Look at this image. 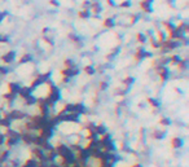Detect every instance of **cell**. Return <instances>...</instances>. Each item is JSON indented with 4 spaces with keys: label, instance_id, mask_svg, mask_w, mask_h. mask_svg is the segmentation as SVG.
<instances>
[{
    "label": "cell",
    "instance_id": "cell-1",
    "mask_svg": "<svg viewBox=\"0 0 189 167\" xmlns=\"http://www.w3.org/2000/svg\"><path fill=\"white\" fill-rule=\"evenodd\" d=\"M53 148H55V150L57 153V157H58L62 162L66 163L67 166H71V165H74V163H78L74 152L71 150V149L69 148V145H66L65 142H57V144L53 145Z\"/></svg>",
    "mask_w": 189,
    "mask_h": 167
},
{
    "label": "cell",
    "instance_id": "cell-2",
    "mask_svg": "<svg viewBox=\"0 0 189 167\" xmlns=\"http://www.w3.org/2000/svg\"><path fill=\"white\" fill-rule=\"evenodd\" d=\"M21 133V142H23L25 145H34L35 142V138H37V133L34 132H30V131H22Z\"/></svg>",
    "mask_w": 189,
    "mask_h": 167
},
{
    "label": "cell",
    "instance_id": "cell-3",
    "mask_svg": "<svg viewBox=\"0 0 189 167\" xmlns=\"http://www.w3.org/2000/svg\"><path fill=\"white\" fill-rule=\"evenodd\" d=\"M30 153H31V158H34L35 161H38V162H47V157H46V152L41 150L40 148L38 147H34L30 149ZM48 163V162H47Z\"/></svg>",
    "mask_w": 189,
    "mask_h": 167
},
{
    "label": "cell",
    "instance_id": "cell-4",
    "mask_svg": "<svg viewBox=\"0 0 189 167\" xmlns=\"http://www.w3.org/2000/svg\"><path fill=\"white\" fill-rule=\"evenodd\" d=\"M7 115H8V118H9L12 122L13 121H22L23 118L27 117L26 113H23L22 110H18V109H12L9 113H7Z\"/></svg>",
    "mask_w": 189,
    "mask_h": 167
},
{
    "label": "cell",
    "instance_id": "cell-5",
    "mask_svg": "<svg viewBox=\"0 0 189 167\" xmlns=\"http://www.w3.org/2000/svg\"><path fill=\"white\" fill-rule=\"evenodd\" d=\"M38 135L40 136L41 139L51 141V139L55 136V130H52V128H43V130L38 131Z\"/></svg>",
    "mask_w": 189,
    "mask_h": 167
},
{
    "label": "cell",
    "instance_id": "cell-6",
    "mask_svg": "<svg viewBox=\"0 0 189 167\" xmlns=\"http://www.w3.org/2000/svg\"><path fill=\"white\" fill-rule=\"evenodd\" d=\"M183 145H184V140L181 138H179V136H175V138L171 139L170 141V147L172 149H175V150H179V149L183 148Z\"/></svg>",
    "mask_w": 189,
    "mask_h": 167
},
{
    "label": "cell",
    "instance_id": "cell-7",
    "mask_svg": "<svg viewBox=\"0 0 189 167\" xmlns=\"http://www.w3.org/2000/svg\"><path fill=\"white\" fill-rule=\"evenodd\" d=\"M157 73H158V75L161 76L162 82H166V80L169 79V76H170V70H169V67L167 66H158L157 67Z\"/></svg>",
    "mask_w": 189,
    "mask_h": 167
},
{
    "label": "cell",
    "instance_id": "cell-8",
    "mask_svg": "<svg viewBox=\"0 0 189 167\" xmlns=\"http://www.w3.org/2000/svg\"><path fill=\"white\" fill-rule=\"evenodd\" d=\"M86 106L83 105L82 102H75V104H73V108H71V113H75V114H79V115H82V114H86Z\"/></svg>",
    "mask_w": 189,
    "mask_h": 167
},
{
    "label": "cell",
    "instance_id": "cell-9",
    "mask_svg": "<svg viewBox=\"0 0 189 167\" xmlns=\"http://www.w3.org/2000/svg\"><path fill=\"white\" fill-rule=\"evenodd\" d=\"M9 157H11V150H8V149H0V167L9 161Z\"/></svg>",
    "mask_w": 189,
    "mask_h": 167
},
{
    "label": "cell",
    "instance_id": "cell-10",
    "mask_svg": "<svg viewBox=\"0 0 189 167\" xmlns=\"http://www.w3.org/2000/svg\"><path fill=\"white\" fill-rule=\"evenodd\" d=\"M0 127L5 128V130H8V128L12 127V121H11L9 118H8L7 113H5V114H3L1 118H0Z\"/></svg>",
    "mask_w": 189,
    "mask_h": 167
},
{
    "label": "cell",
    "instance_id": "cell-11",
    "mask_svg": "<svg viewBox=\"0 0 189 167\" xmlns=\"http://www.w3.org/2000/svg\"><path fill=\"white\" fill-rule=\"evenodd\" d=\"M31 95H32V89L30 87H25V86H23V87H21L20 91H18V96L21 98H23V100L27 98L29 96H31Z\"/></svg>",
    "mask_w": 189,
    "mask_h": 167
},
{
    "label": "cell",
    "instance_id": "cell-12",
    "mask_svg": "<svg viewBox=\"0 0 189 167\" xmlns=\"http://www.w3.org/2000/svg\"><path fill=\"white\" fill-rule=\"evenodd\" d=\"M61 74L65 76V78H73V76H75V75L79 74V70L74 69V67H73V69H67V67H66V69H64L61 71Z\"/></svg>",
    "mask_w": 189,
    "mask_h": 167
},
{
    "label": "cell",
    "instance_id": "cell-13",
    "mask_svg": "<svg viewBox=\"0 0 189 167\" xmlns=\"http://www.w3.org/2000/svg\"><path fill=\"white\" fill-rule=\"evenodd\" d=\"M93 132H95L97 136H103V135H105V133L107 132V130H106V127H105L103 123H98V124H95Z\"/></svg>",
    "mask_w": 189,
    "mask_h": 167
},
{
    "label": "cell",
    "instance_id": "cell-14",
    "mask_svg": "<svg viewBox=\"0 0 189 167\" xmlns=\"http://www.w3.org/2000/svg\"><path fill=\"white\" fill-rule=\"evenodd\" d=\"M150 136L154 140H163L164 138H166V131L164 130H154Z\"/></svg>",
    "mask_w": 189,
    "mask_h": 167
},
{
    "label": "cell",
    "instance_id": "cell-15",
    "mask_svg": "<svg viewBox=\"0 0 189 167\" xmlns=\"http://www.w3.org/2000/svg\"><path fill=\"white\" fill-rule=\"evenodd\" d=\"M20 88H21V86L18 84V83H14V82L8 83V92L12 95H18Z\"/></svg>",
    "mask_w": 189,
    "mask_h": 167
},
{
    "label": "cell",
    "instance_id": "cell-16",
    "mask_svg": "<svg viewBox=\"0 0 189 167\" xmlns=\"http://www.w3.org/2000/svg\"><path fill=\"white\" fill-rule=\"evenodd\" d=\"M21 166L22 167H38V161H35L34 158L30 157L23 163H21Z\"/></svg>",
    "mask_w": 189,
    "mask_h": 167
},
{
    "label": "cell",
    "instance_id": "cell-17",
    "mask_svg": "<svg viewBox=\"0 0 189 167\" xmlns=\"http://www.w3.org/2000/svg\"><path fill=\"white\" fill-rule=\"evenodd\" d=\"M3 62H5V64H11V62H13L14 60V52H8L7 55H4L1 57Z\"/></svg>",
    "mask_w": 189,
    "mask_h": 167
},
{
    "label": "cell",
    "instance_id": "cell-18",
    "mask_svg": "<svg viewBox=\"0 0 189 167\" xmlns=\"http://www.w3.org/2000/svg\"><path fill=\"white\" fill-rule=\"evenodd\" d=\"M135 58L137 60V61H140V60H143V58H145V49L143 48V47H140L139 49H137V52H136V55H135Z\"/></svg>",
    "mask_w": 189,
    "mask_h": 167
},
{
    "label": "cell",
    "instance_id": "cell-19",
    "mask_svg": "<svg viewBox=\"0 0 189 167\" xmlns=\"http://www.w3.org/2000/svg\"><path fill=\"white\" fill-rule=\"evenodd\" d=\"M148 104L152 106V108H154V109H157V108H159L161 106V102L157 100V98H153V97H149L148 98Z\"/></svg>",
    "mask_w": 189,
    "mask_h": 167
},
{
    "label": "cell",
    "instance_id": "cell-20",
    "mask_svg": "<svg viewBox=\"0 0 189 167\" xmlns=\"http://www.w3.org/2000/svg\"><path fill=\"white\" fill-rule=\"evenodd\" d=\"M37 104V97L35 96H29L27 98H25V105L26 106H32V105H35Z\"/></svg>",
    "mask_w": 189,
    "mask_h": 167
},
{
    "label": "cell",
    "instance_id": "cell-21",
    "mask_svg": "<svg viewBox=\"0 0 189 167\" xmlns=\"http://www.w3.org/2000/svg\"><path fill=\"white\" fill-rule=\"evenodd\" d=\"M91 9L93 13H101L103 12V7H101L100 3H93V4H91Z\"/></svg>",
    "mask_w": 189,
    "mask_h": 167
},
{
    "label": "cell",
    "instance_id": "cell-22",
    "mask_svg": "<svg viewBox=\"0 0 189 167\" xmlns=\"http://www.w3.org/2000/svg\"><path fill=\"white\" fill-rule=\"evenodd\" d=\"M158 123H159L161 126H163V127H169L171 124V119L167 118V117H161L159 121H158Z\"/></svg>",
    "mask_w": 189,
    "mask_h": 167
},
{
    "label": "cell",
    "instance_id": "cell-23",
    "mask_svg": "<svg viewBox=\"0 0 189 167\" xmlns=\"http://www.w3.org/2000/svg\"><path fill=\"white\" fill-rule=\"evenodd\" d=\"M141 8H143L144 12H146V13H152L153 12L152 5L149 4V3H146V1H141Z\"/></svg>",
    "mask_w": 189,
    "mask_h": 167
},
{
    "label": "cell",
    "instance_id": "cell-24",
    "mask_svg": "<svg viewBox=\"0 0 189 167\" xmlns=\"http://www.w3.org/2000/svg\"><path fill=\"white\" fill-rule=\"evenodd\" d=\"M32 57H31V55H29V53H26V55H23L22 57L20 58V64H26V62H29V61H31Z\"/></svg>",
    "mask_w": 189,
    "mask_h": 167
},
{
    "label": "cell",
    "instance_id": "cell-25",
    "mask_svg": "<svg viewBox=\"0 0 189 167\" xmlns=\"http://www.w3.org/2000/svg\"><path fill=\"white\" fill-rule=\"evenodd\" d=\"M84 73L87 74V75H93V74L96 73V69L93 66H91V65H88V66L84 67Z\"/></svg>",
    "mask_w": 189,
    "mask_h": 167
},
{
    "label": "cell",
    "instance_id": "cell-26",
    "mask_svg": "<svg viewBox=\"0 0 189 167\" xmlns=\"http://www.w3.org/2000/svg\"><path fill=\"white\" fill-rule=\"evenodd\" d=\"M3 98H4V100H7L8 102H12V101L16 98V95H12V93H9V92H7V93L3 95Z\"/></svg>",
    "mask_w": 189,
    "mask_h": 167
},
{
    "label": "cell",
    "instance_id": "cell-27",
    "mask_svg": "<svg viewBox=\"0 0 189 167\" xmlns=\"http://www.w3.org/2000/svg\"><path fill=\"white\" fill-rule=\"evenodd\" d=\"M104 26H106V27H113L114 26V20L113 18H106L104 21Z\"/></svg>",
    "mask_w": 189,
    "mask_h": 167
},
{
    "label": "cell",
    "instance_id": "cell-28",
    "mask_svg": "<svg viewBox=\"0 0 189 167\" xmlns=\"http://www.w3.org/2000/svg\"><path fill=\"white\" fill-rule=\"evenodd\" d=\"M133 82H135V78H132V76H127V78H124V80H123V83H124L126 86L133 84Z\"/></svg>",
    "mask_w": 189,
    "mask_h": 167
},
{
    "label": "cell",
    "instance_id": "cell-29",
    "mask_svg": "<svg viewBox=\"0 0 189 167\" xmlns=\"http://www.w3.org/2000/svg\"><path fill=\"white\" fill-rule=\"evenodd\" d=\"M64 64H65V66H66L67 67V69H73V67H74V62H73V60H65V62H64Z\"/></svg>",
    "mask_w": 189,
    "mask_h": 167
},
{
    "label": "cell",
    "instance_id": "cell-30",
    "mask_svg": "<svg viewBox=\"0 0 189 167\" xmlns=\"http://www.w3.org/2000/svg\"><path fill=\"white\" fill-rule=\"evenodd\" d=\"M79 17H80V18H88V17H89V11L86 9V11L79 12Z\"/></svg>",
    "mask_w": 189,
    "mask_h": 167
},
{
    "label": "cell",
    "instance_id": "cell-31",
    "mask_svg": "<svg viewBox=\"0 0 189 167\" xmlns=\"http://www.w3.org/2000/svg\"><path fill=\"white\" fill-rule=\"evenodd\" d=\"M137 40H139V43H145V41H146V38H145V35H144V34H141V32H139V34H137Z\"/></svg>",
    "mask_w": 189,
    "mask_h": 167
},
{
    "label": "cell",
    "instance_id": "cell-32",
    "mask_svg": "<svg viewBox=\"0 0 189 167\" xmlns=\"http://www.w3.org/2000/svg\"><path fill=\"white\" fill-rule=\"evenodd\" d=\"M170 61L174 62V64H179V62L181 61V58H180V56H178V55H174L172 57H170Z\"/></svg>",
    "mask_w": 189,
    "mask_h": 167
},
{
    "label": "cell",
    "instance_id": "cell-33",
    "mask_svg": "<svg viewBox=\"0 0 189 167\" xmlns=\"http://www.w3.org/2000/svg\"><path fill=\"white\" fill-rule=\"evenodd\" d=\"M178 67H179V69H181V70H185V69H187V61H185V60L183 61V60H181V61L178 64Z\"/></svg>",
    "mask_w": 189,
    "mask_h": 167
},
{
    "label": "cell",
    "instance_id": "cell-34",
    "mask_svg": "<svg viewBox=\"0 0 189 167\" xmlns=\"http://www.w3.org/2000/svg\"><path fill=\"white\" fill-rule=\"evenodd\" d=\"M5 135L3 132H0V147H4V144H5Z\"/></svg>",
    "mask_w": 189,
    "mask_h": 167
},
{
    "label": "cell",
    "instance_id": "cell-35",
    "mask_svg": "<svg viewBox=\"0 0 189 167\" xmlns=\"http://www.w3.org/2000/svg\"><path fill=\"white\" fill-rule=\"evenodd\" d=\"M164 26L167 27V30H169V32H171L172 30H175V26H174L172 23H167V22H164Z\"/></svg>",
    "mask_w": 189,
    "mask_h": 167
},
{
    "label": "cell",
    "instance_id": "cell-36",
    "mask_svg": "<svg viewBox=\"0 0 189 167\" xmlns=\"http://www.w3.org/2000/svg\"><path fill=\"white\" fill-rule=\"evenodd\" d=\"M121 7L122 8H128V7H131V3L128 1V0H124V1L121 3Z\"/></svg>",
    "mask_w": 189,
    "mask_h": 167
},
{
    "label": "cell",
    "instance_id": "cell-37",
    "mask_svg": "<svg viewBox=\"0 0 189 167\" xmlns=\"http://www.w3.org/2000/svg\"><path fill=\"white\" fill-rule=\"evenodd\" d=\"M107 88V83L106 82H100V89L101 91H105Z\"/></svg>",
    "mask_w": 189,
    "mask_h": 167
},
{
    "label": "cell",
    "instance_id": "cell-38",
    "mask_svg": "<svg viewBox=\"0 0 189 167\" xmlns=\"http://www.w3.org/2000/svg\"><path fill=\"white\" fill-rule=\"evenodd\" d=\"M0 74H8V69L7 67H4V66H0Z\"/></svg>",
    "mask_w": 189,
    "mask_h": 167
},
{
    "label": "cell",
    "instance_id": "cell-39",
    "mask_svg": "<svg viewBox=\"0 0 189 167\" xmlns=\"http://www.w3.org/2000/svg\"><path fill=\"white\" fill-rule=\"evenodd\" d=\"M47 167H61V166H60L57 162H52V163H48Z\"/></svg>",
    "mask_w": 189,
    "mask_h": 167
},
{
    "label": "cell",
    "instance_id": "cell-40",
    "mask_svg": "<svg viewBox=\"0 0 189 167\" xmlns=\"http://www.w3.org/2000/svg\"><path fill=\"white\" fill-rule=\"evenodd\" d=\"M49 4L55 5V7H58V1H57V0H49Z\"/></svg>",
    "mask_w": 189,
    "mask_h": 167
},
{
    "label": "cell",
    "instance_id": "cell-41",
    "mask_svg": "<svg viewBox=\"0 0 189 167\" xmlns=\"http://www.w3.org/2000/svg\"><path fill=\"white\" fill-rule=\"evenodd\" d=\"M7 16V12H0V22L4 20V17Z\"/></svg>",
    "mask_w": 189,
    "mask_h": 167
},
{
    "label": "cell",
    "instance_id": "cell-42",
    "mask_svg": "<svg viewBox=\"0 0 189 167\" xmlns=\"http://www.w3.org/2000/svg\"><path fill=\"white\" fill-rule=\"evenodd\" d=\"M106 3L110 5V7H114V5H115L114 4V0H106Z\"/></svg>",
    "mask_w": 189,
    "mask_h": 167
},
{
    "label": "cell",
    "instance_id": "cell-43",
    "mask_svg": "<svg viewBox=\"0 0 189 167\" xmlns=\"http://www.w3.org/2000/svg\"><path fill=\"white\" fill-rule=\"evenodd\" d=\"M83 7H84V8H86V9H87V8H88V7H89V1H87V0H86V1H84V3H83Z\"/></svg>",
    "mask_w": 189,
    "mask_h": 167
},
{
    "label": "cell",
    "instance_id": "cell-44",
    "mask_svg": "<svg viewBox=\"0 0 189 167\" xmlns=\"http://www.w3.org/2000/svg\"><path fill=\"white\" fill-rule=\"evenodd\" d=\"M130 167H143V166L140 165V163H133V165H131Z\"/></svg>",
    "mask_w": 189,
    "mask_h": 167
},
{
    "label": "cell",
    "instance_id": "cell-45",
    "mask_svg": "<svg viewBox=\"0 0 189 167\" xmlns=\"http://www.w3.org/2000/svg\"><path fill=\"white\" fill-rule=\"evenodd\" d=\"M145 57H152V53L150 52H145Z\"/></svg>",
    "mask_w": 189,
    "mask_h": 167
},
{
    "label": "cell",
    "instance_id": "cell-46",
    "mask_svg": "<svg viewBox=\"0 0 189 167\" xmlns=\"http://www.w3.org/2000/svg\"><path fill=\"white\" fill-rule=\"evenodd\" d=\"M137 18H139V17H137V16H133V17H132V23H133V22H135V21H136Z\"/></svg>",
    "mask_w": 189,
    "mask_h": 167
},
{
    "label": "cell",
    "instance_id": "cell-47",
    "mask_svg": "<svg viewBox=\"0 0 189 167\" xmlns=\"http://www.w3.org/2000/svg\"><path fill=\"white\" fill-rule=\"evenodd\" d=\"M144 1H146V3H149V4H152L153 0H144Z\"/></svg>",
    "mask_w": 189,
    "mask_h": 167
},
{
    "label": "cell",
    "instance_id": "cell-48",
    "mask_svg": "<svg viewBox=\"0 0 189 167\" xmlns=\"http://www.w3.org/2000/svg\"><path fill=\"white\" fill-rule=\"evenodd\" d=\"M0 41H1V36H0Z\"/></svg>",
    "mask_w": 189,
    "mask_h": 167
}]
</instances>
